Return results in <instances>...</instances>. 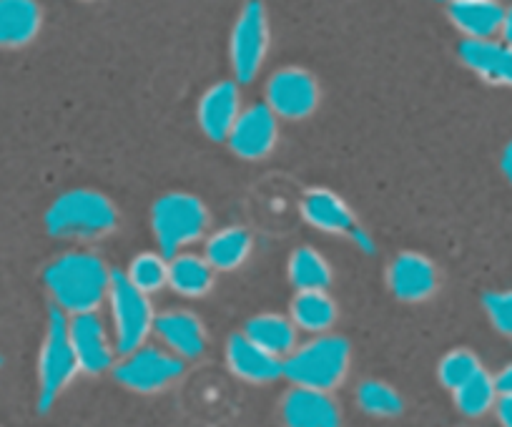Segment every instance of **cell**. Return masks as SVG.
<instances>
[{
	"mask_svg": "<svg viewBox=\"0 0 512 427\" xmlns=\"http://www.w3.org/2000/svg\"><path fill=\"white\" fill-rule=\"evenodd\" d=\"M357 405L372 417H397L405 407L400 392L387 382L364 380L357 387Z\"/></svg>",
	"mask_w": 512,
	"mask_h": 427,
	"instance_id": "obj_28",
	"label": "cell"
},
{
	"mask_svg": "<svg viewBox=\"0 0 512 427\" xmlns=\"http://www.w3.org/2000/svg\"><path fill=\"white\" fill-rule=\"evenodd\" d=\"M482 370L480 360H477L475 352L470 350H452L437 365V380L442 382V387L455 392L457 387L465 385L472 375Z\"/></svg>",
	"mask_w": 512,
	"mask_h": 427,
	"instance_id": "obj_29",
	"label": "cell"
},
{
	"mask_svg": "<svg viewBox=\"0 0 512 427\" xmlns=\"http://www.w3.org/2000/svg\"><path fill=\"white\" fill-rule=\"evenodd\" d=\"M126 279L144 294H156L169 287V257L161 252H141L128 264Z\"/></svg>",
	"mask_w": 512,
	"mask_h": 427,
	"instance_id": "obj_27",
	"label": "cell"
},
{
	"mask_svg": "<svg viewBox=\"0 0 512 427\" xmlns=\"http://www.w3.org/2000/svg\"><path fill=\"white\" fill-rule=\"evenodd\" d=\"M244 335L279 360L297 347V325L292 322V317H284V314H256L246 322Z\"/></svg>",
	"mask_w": 512,
	"mask_h": 427,
	"instance_id": "obj_22",
	"label": "cell"
},
{
	"mask_svg": "<svg viewBox=\"0 0 512 427\" xmlns=\"http://www.w3.org/2000/svg\"><path fill=\"white\" fill-rule=\"evenodd\" d=\"M106 302L111 309L113 345L118 355L144 347L156 327V312L149 294L136 289L123 272H113Z\"/></svg>",
	"mask_w": 512,
	"mask_h": 427,
	"instance_id": "obj_6",
	"label": "cell"
},
{
	"mask_svg": "<svg viewBox=\"0 0 512 427\" xmlns=\"http://www.w3.org/2000/svg\"><path fill=\"white\" fill-rule=\"evenodd\" d=\"M151 229H154L159 252L171 259L206 237L209 209L199 196L186 194V191H169L151 209Z\"/></svg>",
	"mask_w": 512,
	"mask_h": 427,
	"instance_id": "obj_4",
	"label": "cell"
},
{
	"mask_svg": "<svg viewBox=\"0 0 512 427\" xmlns=\"http://www.w3.org/2000/svg\"><path fill=\"white\" fill-rule=\"evenodd\" d=\"M118 227V211L106 194L71 189L58 196L46 211V229L56 239L96 242Z\"/></svg>",
	"mask_w": 512,
	"mask_h": 427,
	"instance_id": "obj_2",
	"label": "cell"
},
{
	"mask_svg": "<svg viewBox=\"0 0 512 427\" xmlns=\"http://www.w3.org/2000/svg\"><path fill=\"white\" fill-rule=\"evenodd\" d=\"M319 83L304 68H282L267 83V106L277 114V119L302 121L317 111Z\"/></svg>",
	"mask_w": 512,
	"mask_h": 427,
	"instance_id": "obj_10",
	"label": "cell"
},
{
	"mask_svg": "<svg viewBox=\"0 0 512 427\" xmlns=\"http://www.w3.org/2000/svg\"><path fill=\"white\" fill-rule=\"evenodd\" d=\"M113 272L101 257L91 252H68L51 262L43 272L48 294L53 297V307L73 314L98 312L108 299Z\"/></svg>",
	"mask_w": 512,
	"mask_h": 427,
	"instance_id": "obj_1",
	"label": "cell"
},
{
	"mask_svg": "<svg viewBox=\"0 0 512 427\" xmlns=\"http://www.w3.org/2000/svg\"><path fill=\"white\" fill-rule=\"evenodd\" d=\"M287 277L297 292L329 289V284H332V267L314 247H299L289 257Z\"/></svg>",
	"mask_w": 512,
	"mask_h": 427,
	"instance_id": "obj_25",
	"label": "cell"
},
{
	"mask_svg": "<svg viewBox=\"0 0 512 427\" xmlns=\"http://www.w3.org/2000/svg\"><path fill=\"white\" fill-rule=\"evenodd\" d=\"M482 307L495 330H500L502 335H512V289L510 292H487Z\"/></svg>",
	"mask_w": 512,
	"mask_h": 427,
	"instance_id": "obj_30",
	"label": "cell"
},
{
	"mask_svg": "<svg viewBox=\"0 0 512 427\" xmlns=\"http://www.w3.org/2000/svg\"><path fill=\"white\" fill-rule=\"evenodd\" d=\"M254 249L249 229L244 227H224L206 239L204 257L209 259L216 272H234L249 259Z\"/></svg>",
	"mask_w": 512,
	"mask_h": 427,
	"instance_id": "obj_24",
	"label": "cell"
},
{
	"mask_svg": "<svg viewBox=\"0 0 512 427\" xmlns=\"http://www.w3.org/2000/svg\"><path fill=\"white\" fill-rule=\"evenodd\" d=\"M269 53V18L262 0H249L241 8L229 41V61L236 81L251 83L262 71Z\"/></svg>",
	"mask_w": 512,
	"mask_h": 427,
	"instance_id": "obj_7",
	"label": "cell"
},
{
	"mask_svg": "<svg viewBox=\"0 0 512 427\" xmlns=\"http://www.w3.org/2000/svg\"><path fill=\"white\" fill-rule=\"evenodd\" d=\"M154 332L171 355L181 360H196L206 350V330L201 319L189 309H169L156 314Z\"/></svg>",
	"mask_w": 512,
	"mask_h": 427,
	"instance_id": "obj_15",
	"label": "cell"
},
{
	"mask_svg": "<svg viewBox=\"0 0 512 427\" xmlns=\"http://www.w3.org/2000/svg\"><path fill=\"white\" fill-rule=\"evenodd\" d=\"M239 114L241 96L234 81H219L209 86L204 96L199 98V106H196V121L211 141L229 139V131L234 129Z\"/></svg>",
	"mask_w": 512,
	"mask_h": 427,
	"instance_id": "obj_14",
	"label": "cell"
},
{
	"mask_svg": "<svg viewBox=\"0 0 512 427\" xmlns=\"http://www.w3.org/2000/svg\"><path fill=\"white\" fill-rule=\"evenodd\" d=\"M447 18L467 41H490L505 21V8L497 0H457L447 6Z\"/></svg>",
	"mask_w": 512,
	"mask_h": 427,
	"instance_id": "obj_18",
	"label": "cell"
},
{
	"mask_svg": "<svg viewBox=\"0 0 512 427\" xmlns=\"http://www.w3.org/2000/svg\"><path fill=\"white\" fill-rule=\"evenodd\" d=\"M452 395H455V405L462 415L480 417L497 405L500 392H497L495 377H492L490 372L480 370L477 375H472L465 385L457 387Z\"/></svg>",
	"mask_w": 512,
	"mask_h": 427,
	"instance_id": "obj_26",
	"label": "cell"
},
{
	"mask_svg": "<svg viewBox=\"0 0 512 427\" xmlns=\"http://www.w3.org/2000/svg\"><path fill=\"white\" fill-rule=\"evenodd\" d=\"M226 365L234 372L239 380L254 382V385H264V382H274L282 377V360L269 355L259 345L249 340L244 332L231 335L226 340Z\"/></svg>",
	"mask_w": 512,
	"mask_h": 427,
	"instance_id": "obj_17",
	"label": "cell"
},
{
	"mask_svg": "<svg viewBox=\"0 0 512 427\" xmlns=\"http://www.w3.org/2000/svg\"><path fill=\"white\" fill-rule=\"evenodd\" d=\"M181 375H184V360L161 347L144 345L128 355H121V360L113 365L116 382L141 395H156L174 385Z\"/></svg>",
	"mask_w": 512,
	"mask_h": 427,
	"instance_id": "obj_8",
	"label": "cell"
},
{
	"mask_svg": "<svg viewBox=\"0 0 512 427\" xmlns=\"http://www.w3.org/2000/svg\"><path fill=\"white\" fill-rule=\"evenodd\" d=\"M500 166H502V174H505V179L512 184V141L505 146V151H502Z\"/></svg>",
	"mask_w": 512,
	"mask_h": 427,
	"instance_id": "obj_33",
	"label": "cell"
},
{
	"mask_svg": "<svg viewBox=\"0 0 512 427\" xmlns=\"http://www.w3.org/2000/svg\"><path fill=\"white\" fill-rule=\"evenodd\" d=\"M387 284L397 299L415 304L425 302L437 292L440 277L430 257L420 252H402L387 269Z\"/></svg>",
	"mask_w": 512,
	"mask_h": 427,
	"instance_id": "obj_13",
	"label": "cell"
},
{
	"mask_svg": "<svg viewBox=\"0 0 512 427\" xmlns=\"http://www.w3.org/2000/svg\"><path fill=\"white\" fill-rule=\"evenodd\" d=\"M81 372L68 337V314L51 307L38 352V410L48 412Z\"/></svg>",
	"mask_w": 512,
	"mask_h": 427,
	"instance_id": "obj_5",
	"label": "cell"
},
{
	"mask_svg": "<svg viewBox=\"0 0 512 427\" xmlns=\"http://www.w3.org/2000/svg\"><path fill=\"white\" fill-rule=\"evenodd\" d=\"M216 269L211 267L204 254L179 252L169 259V287L176 294L189 299L206 297L214 289Z\"/></svg>",
	"mask_w": 512,
	"mask_h": 427,
	"instance_id": "obj_20",
	"label": "cell"
},
{
	"mask_svg": "<svg viewBox=\"0 0 512 427\" xmlns=\"http://www.w3.org/2000/svg\"><path fill=\"white\" fill-rule=\"evenodd\" d=\"M495 382H497V392H500V395H512V362L505 367V370L497 372Z\"/></svg>",
	"mask_w": 512,
	"mask_h": 427,
	"instance_id": "obj_32",
	"label": "cell"
},
{
	"mask_svg": "<svg viewBox=\"0 0 512 427\" xmlns=\"http://www.w3.org/2000/svg\"><path fill=\"white\" fill-rule=\"evenodd\" d=\"M36 0H0V48L28 46L41 31Z\"/></svg>",
	"mask_w": 512,
	"mask_h": 427,
	"instance_id": "obj_21",
	"label": "cell"
},
{
	"mask_svg": "<svg viewBox=\"0 0 512 427\" xmlns=\"http://www.w3.org/2000/svg\"><path fill=\"white\" fill-rule=\"evenodd\" d=\"M68 337H71L81 372L101 375V372L113 370V365H116V345H113V337L108 335L103 319L96 312L68 317Z\"/></svg>",
	"mask_w": 512,
	"mask_h": 427,
	"instance_id": "obj_11",
	"label": "cell"
},
{
	"mask_svg": "<svg viewBox=\"0 0 512 427\" xmlns=\"http://www.w3.org/2000/svg\"><path fill=\"white\" fill-rule=\"evenodd\" d=\"M289 317L297 330L309 332V335H324L337 322V304L329 297L327 289L297 292L289 304Z\"/></svg>",
	"mask_w": 512,
	"mask_h": 427,
	"instance_id": "obj_23",
	"label": "cell"
},
{
	"mask_svg": "<svg viewBox=\"0 0 512 427\" xmlns=\"http://www.w3.org/2000/svg\"><path fill=\"white\" fill-rule=\"evenodd\" d=\"M279 141V119L267 103H254L244 109L236 119L234 129L229 131L226 144L231 146L239 159L259 161L267 159Z\"/></svg>",
	"mask_w": 512,
	"mask_h": 427,
	"instance_id": "obj_12",
	"label": "cell"
},
{
	"mask_svg": "<svg viewBox=\"0 0 512 427\" xmlns=\"http://www.w3.org/2000/svg\"><path fill=\"white\" fill-rule=\"evenodd\" d=\"M440 3H447V6H450V3H457V0H440Z\"/></svg>",
	"mask_w": 512,
	"mask_h": 427,
	"instance_id": "obj_35",
	"label": "cell"
},
{
	"mask_svg": "<svg viewBox=\"0 0 512 427\" xmlns=\"http://www.w3.org/2000/svg\"><path fill=\"white\" fill-rule=\"evenodd\" d=\"M460 58L470 71L497 86L512 88V46L497 41H462Z\"/></svg>",
	"mask_w": 512,
	"mask_h": 427,
	"instance_id": "obj_19",
	"label": "cell"
},
{
	"mask_svg": "<svg viewBox=\"0 0 512 427\" xmlns=\"http://www.w3.org/2000/svg\"><path fill=\"white\" fill-rule=\"evenodd\" d=\"M299 209H302V219L309 227L319 229L324 234H334V237H347L349 242H354L367 254L374 249L369 234L359 227L352 206L342 196L334 194L332 189H322V186L307 189Z\"/></svg>",
	"mask_w": 512,
	"mask_h": 427,
	"instance_id": "obj_9",
	"label": "cell"
},
{
	"mask_svg": "<svg viewBox=\"0 0 512 427\" xmlns=\"http://www.w3.org/2000/svg\"><path fill=\"white\" fill-rule=\"evenodd\" d=\"M497 420H500L502 427H512V395H500L497 397Z\"/></svg>",
	"mask_w": 512,
	"mask_h": 427,
	"instance_id": "obj_31",
	"label": "cell"
},
{
	"mask_svg": "<svg viewBox=\"0 0 512 427\" xmlns=\"http://www.w3.org/2000/svg\"><path fill=\"white\" fill-rule=\"evenodd\" d=\"M500 33H502V38H505L507 46H512V8H507L505 11V21H502Z\"/></svg>",
	"mask_w": 512,
	"mask_h": 427,
	"instance_id": "obj_34",
	"label": "cell"
},
{
	"mask_svg": "<svg viewBox=\"0 0 512 427\" xmlns=\"http://www.w3.org/2000/svg\"><path fill=\"white\" fill-rule=\"evenodd\" d=\"M349 362L352 350L344 337L317 335L284 357L282 377H287L294 387L332 392L347 380Z\"/></svg>",
	"mask_w": 512,
	"mask_h": 427,
	"instance_id": "obj_3",
	"label": "cell"
},
{
	"mask_svg": "<svg viewBox=\"0 0 512 427\" xmlns=\"http://www.w3.org/2000/svg\"><path fill=\"white\" fill-rule=\"evenodd\" d=\"M282 420L287 427H339L342 415L329 392L292 387L282 400Z\"/></svg>",
	"mask_w": 512,
	"mask_h": 427,
	"instance_id": "obj_16",
	"label": "cell"
}]
</instances>
